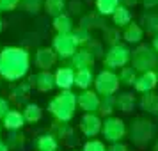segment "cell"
<instances>
[{
	"label": "cell",
	"mask_w": 158,
	"mask_h": 151,
	"mask_svg": "<svg viewBox=\"0 0 158 151\" xmlns=\"http://www.w3.org/2000/svg\"><path fill=\"white\" fill-rule=\"evenodd\" d=\"M130 61H131V68L140 73L153 71V68L158 64L156 52L153 50L151 46H148V44H140L137 50H133Z\"/></svg>",
	"instance_id": "4"
},
{
	"label": "cell",
	"mask_w": 158,
	"mask_h": 151,
	"mask_svg": "<svg viewBox=\"0 0 158 151\" xmlns=\"http://www.w3.org/2000/svg\"><path fill=\"white\" fill-rule=\"evenodd\" d=\"M57 62V53L52 48H39L34 55V64L39 68V71H50V68H53Z\"/></svg>",
	"instance_id": "12"
},
{
	"label": "cell",
	"mask_w": 158,
	"mask_h": 151,
	"mask_svg": "<svg viewBox=\"0 0 158 151\" xmlns=\"http://www.w3.org/2000/svg\"><path fill=\"white\" fill-rule=\"evenodd\" d=\"M119 84H124V86H133L137 80V71L133 68H128V66H124L121 71H119Z\"/></svg>",
	"instance_id": "28"
},
{
	"label": "cell",
	"mask_w": 158,
	"mask_h": 151,
	"mask_svg": "<svg viewBox=\"0 0 158 151\" xmlns=\"http://www.w3.org/2000/svg\"><path fill=\"white\" fill-rule=\"evenodd\" d=\"M123 39H124L126 43H130V44H139V43L144 39V30H142V27H140L139 23L131 22L128 27L124 29V32H123Z\"/></svg>",
	"instance_id": "17"
},
{
	"label": "cell",
	"mask_w": 158,
	"mask_h": 151,
	"mask_svg": "<svg viewBox=\"0 0 158 151\" xmlns=\"http://www.w3.org/2000/svg\"><path fill=\"white\" fill-rule=\"evenodd\" d=\"M4 30V22H2V18H0V32Z\"/></svg>",
	"instance_id": "43"
},
{
	"label": "cell",
	"mask_w": 158,
	"mask_h": 151,
	"mask_svg": "<svg viewBox=\"0 0 158 151\" xmlns=\"http://www.w3.org/2000/svg\"><path fill=\"white\" fill-rule=\"evenodd\" d=\"M133 87H135L137 93H140V94L153 93V91L158 87V75H156V71L140 73V77H137Z\"/></svg>",
	"instance_id": "11"
},
{
	"label": "cell",
	"mask_w": 158,
	"mask_h": 151,
	"mask_svg": "<svg viewBox=\"0 0 158 151\" xmlns=\"http://www.w3.org/2000/svg\"><path fill=\"white\" fill-rule=\"evenodd\" d=\"M156 117H158V110H156Z\"/></svg>",
	"instance_id": "46"
},
{
	"label": "cell",
	"mask_w": 158,
	"mask_h": 151,
	"mask_svg": "<svg viewBox=\"0 0 158 151\" xmlns=\"http://www.w3.org/2000/svg\"><path fill=\"white\" fill-rule=\"evenodd\" d=\"M112 22H114L115 29H126L131 23V11L124 6H119L115 9V13L112 15Z\"/></svg>",
	"instance_id": "20"
},
{
	"label": "cell",
	"mask_w": 158,
	"mask_h": 151,
	"mask_svg": "<svg viewBox=\"0 0 158 151\" xmlns=\"http://www.w3.org/2000/svg\"><path fill=\"white\" fill-rule=\"evenodd\" d=\"M107 151H128V148H126V144H123V142H114V144H110V148H107Z\"/></svg>",
	"instance_id": "37"
},
{
	"label": "cell",
	"mask_w": 158,
	"mask_h": 151,
	"mask_svg": "<svg viewBox=\"0 0 158 151\" xmlns=\"http://www.w3.org/2000/svg\"><path fill=\"white\" fill-rule=\"evenodd\" d=\"M30 87H32V86H30V82H23V84H20L18 87H15V89H13L11 96H13L15 100H18V101H23L25 98H27Z\"/></svg>",
	"instance_id": "31"
},
{
	"label": "cell",
	"mask_w": 158,
	"mask_h": 151,
	"mask_svg": "<svg viewBox=\"0 0 158 151\" xmlns=\"http://www.w3.org/2000/svg\"><path fill=\"white\" fill-rule=\"evenodd\" d=\"M73 37H75L77 44H85V43H89V39H91V32L85 30V29H82V27H78L77 30H73Z\"/></svg>",
	"instance_id": "33"
},
{
	"label": "cell",
	"mask_w": 158,
	"mask_h": 151,
	"mask_svg": "<svg viewBox=\"0 0 158 151\" xmlns=\"http://www.w3.org/2000/svg\"><path fill=\"white\" fill-rule=\"evenodd\" d=\"M94 93L98 96H115L119 89V77L112 69H103L94 77Z\"/></svg>",
	"instance_id": "5"
},
{
	"label": "cell",
	"mask_w": 158,
	"mask_h": 151,
	"mask_svg": "<svg viewBox=\"0 0 158 151\" xmlns=\"http://www.w3.org/2000/svg\"><path fill=\"white\" fill-rule=\"evenodd\" d=\"M77 48L78 44L71 34H57L53 37V46L52 50L57 53V59H71L75 53H77Z\"/></svg>",
	"instance_id": "8"
},
{
	"label": "cell",
	"mask_w": 158,
	"mask_h": 151,
	"mask_svg": "<svg viewBox=\"0 0 158 151\" xmlns=\"http://www.w3.org/2000/svg\"><path fill=\"white\" fill-rule=\"evenodd\" d=\"M156 68H158V64H156ZM156 75H158V69H156Z\"/></svg>",
	"instance_id": "45"
},
{
	"label": "cell",
	"mask_w": 158,
	"mask_h": 151,
	"mask_svg": "<svg viewBox=\"0 0 158 151\" xmlns=\"http://www.w3.org/2000/svg\"><path fill=\"white\" fill-rule=\"evenodd\" d=\"M119 37H121V34H119V29H105V32H103V41L105 43H108L110 46H115V44H119Z\"/></svg>",
	"instance_id": "32"
},
{
	"label": "cell",
	"mask_w": 158,
	"mask_h": 151,
	"mask_svg": "<svg viewBox=\"0 0 158 151\" xmlns=\"http://www.w3.org/2000/svg\"><path fill=\"white\" fill-rule=\"evenodd\" d=\"M94 82V75L91 68H85V69H75V86L82 89V91H87L89 87L93 86Z\"/></svg>",
	"instance_id": "18"
},
{
	"label": "cell",
	"mask_w": 158,
	"mask_h": 151,
	"mask_svg": "<svg viewBox=\"0 0 158 151\" xmlns=\"http://www.w3.org/2000/svg\"><path fill=\"white\" fill-rule=\"evenodd\" d=\"M34 146H36L37 151H57L59 149L57 137L53 135V133H44V135L37 137Z\"/></svg>",
	"instance_id": "21"
},
{
	"label": "cell",
	"mask_w": 158,
	"mask_h": 151,
	"mask_svg": "<svg viewBox=\"0 0 158 151\" xmlns=\"http://www.w3.org/2000/svg\"><path fill=\"white\" fill-rule=\"evenodd\" d=\"M0 11H2V7H0Z\"/></svg>",
	"instance_id": "47"
},
{
	"label": "cell",
	"mask_w": 158,
	"mask_h": 151,
	"mask_svg": "<svg viewBox=\"0 0 158 151\" xmlns=\"http://www.w3.org/2000/svg\"><path fill=\"white\" fill-rule=\"evenodd\" d=\"M20 2L22 0H0V7L2 11H13L20 6Z\"/></svg>",
	"instance_id": "35"
},
{
	"label": "cell",
	"mask_w": 158,
	"mask_h": 151,
	"mask_svg": "<svg viewBox=\"0 0 158 151\" xmlns=\"http://www.w3.org/2000/svg\"><path fill=\"white\" fill-rule=\"evenodd\" d=\"M22 114H23L25 123H37L43 117V110H41V107L37 103H27L25 108L22 110Z\"/></svg>",
	"instance_id": "24"
},
{
	"label": "cell",
	"mask_w": 158,
	"mask_h": 151,
	"mask_svg": "<svg viewBox=\"0 0 158 151\" xmlns=\"http://www.w3.org/2000/svg\"><path fill=\"white\" fill-rule=\"evenodd\" d=\"M30 68V55L25 48L7 46L0 52V78L9 82L23 78Z\"/></svg>",
	"instance_id": "1"
},
{
	"label": "cell",
	"mask_w": 158,
	"mask_h": 151,
	"mask_svg": "<svg viewBox=\"0 0 158 151\" xmlns=\"http://www.w3.org/2000/svg\"><path fill=\"white\" fill-rule=\"evenodd\" d=\"M43 6H44V11L55 18V16L64 15V11H66V0H44Z\"/></svg>",
	"instance_id": "27"
},
{
	"label": "cell",
	"mask_w": 158,
	"mask_h": 151,
	"mask_svg": "<svg viewBox=\"0 0 158 151\" xmlns=\"http://www.w3.org/2000/svg\"><path fill=\"white\" fill-rule=\"evenodd\" d=\"M48 110L59 123H69L77 110V94L73 91H60L50 100Z\"/></svg>",
	"instance_id": "2"
},
{
	"label": "cell",
	"mask_w": 158,
	"mask_h": 151,
	"mask_svg": "<svg viewBox=\"0 0 158 151\" xmlns=\"http://www.w3.org/2000/svg\"><path fill=\"white\" fill-rule=\"evenodd\" d=\"M100 103H101V98L91 89L82 91L77 96V107L80 110H84L85 114H98L100 112Z\"/></svg>",
	"instance_id": "9"
},
{
	"label": "cell",
	"mask_w": 158,
	"mask_h": 151,
	"mask_svg": "<svg viewBox=\"0 0 158 151\" xmlns=\"http://www.w3.org/2000/svg\"><path fill=\"white\" fill-rule=\"evenodd\" d=\"M69 7L73 9V11H71L73 15H77V13H80V2H71V6H69Z\"/></svg>",
	"instance_id": "40"
},
{
	"label": "cell",
	"mask_w": 158,
	"mask_h": 151,
	"mask_svg": "<svg viewBox=\"0 0 158 151\" xmlns=\"http://www.w3.org/2000/svg\"><path fill=\"white\" fill-rule=\"evenodd\" d=\"M71 62L75 69H85L94 64V55L87 48H82V50H77V53L71 57Z\"/></svg>",
	"instance_id": "16"
},
{
	"label": "cell",
	"mask_w": 158,
	"mask_h": 151,
	"mask_svg": "<svg viewBox=\"0 0 158 151\" xmlns=\"http://www.w3.org/2000/svg\"><path fill=\"white\" fill-rule=\"evenodd\" d=\"M0 151H9V146L4 141H0Z\"/></svg>",
	"instance_id": "42"
},
{
	"label": "cell",
	"mask_w": 158,
	"mask_h": 151,
	"mask_svg": "<svg viewBox=\"0 0 158 151\" xmlns=\"http://www.w3.org/2000/svg\"><path fill=\"white\" fill-rule=\"evenodd\" d=\"M140 107H142V110L148 112V114H156V110H158V94L146 93L142 98H140Z\"/></svg>",
	"instance_id": "25"
},
{
	"label": "cell",
	"mask_w": 158,
	"mask_h": 151,
	"mask_svg": "<svg viewBox=\"0 0 158 151\" xmlns=\"http://www.w3.org/2000/svg\"><path fill=\"white\" fill-rule=\"evenodd\" d=\"M82 151H107V148H105V144L101 142V141L91 139V141H87V142L84 144V149Z\"/></svg>",
	"instance_id": "34"
},
{
	"label": "cell",
	"mask_w": 158,
	"mask_h": 151,
	"mask_svg": "<svg viewBox=\"0 0 158 151\" xmlns=\"http://www.w3.org/2000/svg\"><path fill=\"white\" fill-rule=\"evenodd\" d=\"M30 86L37 89L39 93H48L55 87V78L50 71H37L34 77H30Z\"/></svg>",
	"instance_id": "13"
},
{
	"label": "cell",
	"mask_w": 158,
	"mask_h": 151,
	"mask_svg": "<svg viewBox=\"0 0 158 151\" xmlns=\"http://www.w3.org/2000/svg\"><path fill=\"white\" fill-rule=\"evenodd\" d=\"M115 110V98L114 96H103L100 103V114L101 115H112V112Z\"/></svg>",
	"instance_id": "29"
},
{
	"label": "cell",
	"mask_w": 158,
	"mask_h": 151,
	"mask_svg": "<svg viewBox=\"0 0 158 151\" xmlns=\"http://www.w3.org/2000/svg\"><path fill=\"white\" fill-rule=\"evenodd\" d=\"M73 20L69 15H60V16H55L53 18V29L57 30V34H71L73 30Z\"/></svg>",
	"instance_id": "22"
},
{
	"label": "cell",
	"mask_w": 158,
	"mask_h": 151,
	"mask_svg": "<svg viewBox=\"0 0 158 151\" xmlns=\"http://www.w3.org/2000/svg\"><path fill=\"white\" fill-rule=\"evenodd\" d=\"M130 59H131V52L128 50V46H124V44H115V46H110L107 52H105V55H103V64L107 69H119V68H124V66L130 62Z\"/></svg>",
	"instance_id": "6"
},
{
	"label": "cell",
	"mask_w": 158,
	"mask_h": 151,
	"mask_svg": "<svg viewBox=\"0 0 158 151\" xmlns=\"http://www.w3.org/2000/svg\"><path fill=\"white\" fill-rule=\"evenodd\" d=\"M101 124H103V121H101V117L98 114H84L78 126H80V132L91 141L98 133H101Z\"/></svg>",
	"instance_id": "10"
},
{
	"label": "cell",
	"mask_w": 158,
	"mask_h": 151,
	"mask_svg": "<svg viewBox=\"0 0 158 151\" xmlns=\"http://www.w3.org/2000/svg\"><path fill=\"white\" fill-rule=\"evenodd\" d=\"M126 124L123 119L114 117V115H108L105 117V121L101 124V135L107 142L114 144V142H121V139H124L126 135Z\"/></svg>",
	"instance_id": "7"
},
{
	"label": "cell",
	"mask_w": 158,
	"mask_h": 151,
	"mask_svg": "<svg viewBox=\"0 0 158 151\" xmlns=\"http://www.w3.org/2000/svg\"><path fill=\"white\" fill-rule=\"evenodd\" d=\"M55 78V87H59L60 91H71V87L75 86V69L73 68H59L53 73Z\"/></svg>",
	"instance_id": "14"
},
{
	"label": "cell",
	"mask_w": 158,
	"mask_h": 151,
	"mask_svg": "<svg viewBox=\"0 0 158 151\" xmlns=\"http://www.w3.org/2000/svg\"><path fill=\"white\" fill-rule=\"evenodd\" d=\"M9 110V100H6V98H2L0 96V119H4V115L7 114Z\"/></svg>",
	"instance_id": "36"
},
{
	"label": "cell",
	"mask_w": 158,
	"mask_h": 151,
	"mask_svg": "<svg viewBox=\"0 0 158 151\" xmlns=\"http://www.w3.org/2000/svg\"><path fill=\"white\" fill-rule=\"evenodd\" d=\"M0 132H2V128H0Z\"/></svg>",
	"instance_id": "48"
},
{
	"label": "cell",
	"mask_w": 158,
	"mask_h": 151,
	"mask_svg": "<svg viewBox=\"0 0 158 151\" xmlns=\"http://www.w3.org/2000/svg\"><path fill=\"white\" fill-rule=\"evenodd\" d=\"M155 151H158V139H156V142H155Z\"/></svg>",
	"instance_id": "44"
},
{
	"label": "cell",
	"mask_w": 158,
	"mask_h": 151,
	"mask_svg": "<svg viewBox=\"0 0 158 151\" xmlns=\"http://www.w3.org/2000/svg\"><path fill=\"white\" fill-rule=\"evenodd\" d=\"M115 108H119L121 112H131L135 107V96L131 93H121L115 94Z\"/></svg>",
	"instance_id": "23"
},
{
	"label": "cell",
	"mask_w": 158,
	"mask_h": 151,
	"mask_svg": "<svg viewBox=\"0 0 158 151\" xmlns=\"http://www.w3.org/2000/svg\"><path fill=\"white\" fill-rule=\"evenodd\" d=\"M43 4H44V0H22V2H20V7H22L23 11L30 13V15H36V13L41 11Z\"/></svg>",
	"instance_id": "30"
},
{
	"label": "cell",
	"mask_w": 158,
	"mask_h": 151,
	"mask_svg": "<svg viewBox=\"0 0 158 151\" xmlns=\"http://www.w3.org/2000/svg\"><path fill=\"white\" fill-rule=\"evenodd\" d=\"M142 6L148 9V11H151V9L158 7V0H142Z\"/></svg>",
	"instance_id": "38"
},
{
	"label": "cell",
	"mask_w": 158,
	"mask_h": 151,
	"mask_svg": "<svg viewBox=\"0 0 158 151\" xmlns=\"http://www.w3.org/2000/svg\"><path fill=\"white\" fill-rule=\"evenodd\" d=\"M151 48L158 53V34H156V36H153V44H151Z\"/></svg>",
	"instance_id": "41"
},
{
	"label": "cell",
	"mask_w": 158,
	"mask_h": 151,
	"mask_svg": "<svg viewBox=\"0 0 158 151\" xmlns=\"http://www.w3.org/2000/svg\"><path fill=\"white\" fill-rule=\"evenodd\" d=\"M119 6V0H96V9L101 16H112Z\"/></svg>",
	"instance_id": "26"
},
{
	"label": "cell",
	"mask_w": 158,
	"mask_h": 151,
	"mask_svg": "<svg viewBox=\"0 0 158 151\" xmlns=\"http://www.w3.org/2000/svg\"><path fill=\"white\" fill-rule=\"evenodd\" d=\"M142 27L144 34H149V36H156L158 34V15L156 13H144L142 15V22L139 23Z\"/></svg>",
	"instance_id": "19"
},
{
	"label": "cell",
	"mask_w": 158,
	"mask_h": 151,
	"mask_svg": "<svg viewBox=\"0 0 158 151\" xmlns=\"http://www.w3.org/2000/svg\"><path fill=\"white\" fill-rule=\"evenodd\" d=\"M153 137H155V124L149 119H144V117L133 119L131 126H130V139L135 146H139V148L148 146L153 141Z\"/></svg>",
	"instance_id": "3"
},
{
	"label": "cell",
	"mask_w": 158,
	"mask_h": 151,
	"mask_svg": "<svg viewBox=\"0 0 158 151\" xmlns=\"http://www.w3.org/2000/svg\"><path fill=\"white\" fill-rule=\"evenodd\" d=\"M2 126L9 132H20V130L25 126V119H23V114L20 110H15V108H11L7 114L4 115V119H2Z\"/></svg>",
	"instance_id": "15"
},
{
	"label": "cell",
	"mask_w": 158,
	"mask_h": 151,
	"mask_svg": "<svg viewBox=\"0 0 158 151\" xmlns=\"http://www.w3.org/2000/svg\"><path fill=\"white\" fill-rule=\"evenodd\" d=\"M119 4L130 9V7H133V6H137V4H139V0H119Z\"/></svg>",
	"instance_id": "39"
}]
</instances>
